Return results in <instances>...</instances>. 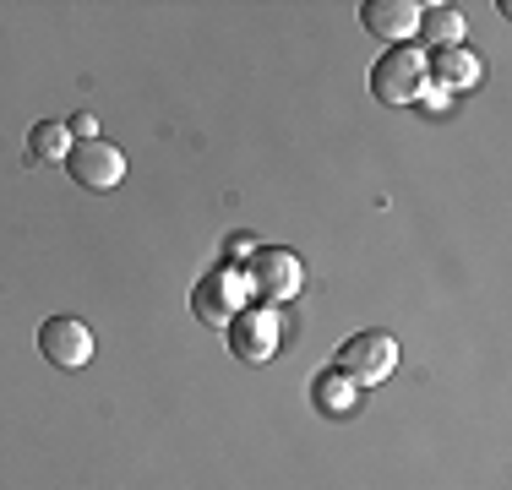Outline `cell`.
<instances>
[{
    "label": "cell",
    "mask_w": 512,
    "mask_h": 490,
    "mask_svg": "<svg viewBox=\"0 0 512 490\" xmlns=\"http://www.w3.org/2000/svg\"><path fill=\"white\" fill-rule=\"evenodd\" d=\"M28 153L33 158H44V164H66V153H71V131H66V120H39V126L28 131Z\"/></svg>",
    "instance_id": "obj_12"
},
{
    "label": "cell",
    "mask_w": 512,
    "mask_h": 490,
    "mask_svg": "<svg viewBox=\"0 0 512 490\" xmlns=\"http://www.w3.org/2000/svg\"><path fill=\"white\" fill-rule=\"evenodd\" d=\"M420 0H365L360 6V22L371 39H382L387 49H398L409 33H420Z\"/></svg>",
    "instance_id": "obj_8"
},
{
    "label": "cell",
    "mask_w": 512,
    "mask_h": 490,
    "mask_svg": "<svg viewBox=\"0 0 512 490\" xmlns=\"http://www.w3.org/2000/svg\"><path fill=\"white\" fill-rule=\"evenodd\" d=\"M333 371H344L355 387H376L387 382V376L398 371V338L393 333H355L338 343V365Z\"/></svg>",
    "instance_id": "obj_4"
},
{
    "label": "cell",
    "mask_w": 512,
    "mask_h": 490,
    "mask_svg": "<svg viewBox=\"0 0 512 490\" xmlns=\"http://www.w3.org/2000/svg\"><path fill=\"white\" fill-rule=\"evenodd\" d=\"M66 169H71V180H77V186H88V191H115L120 180H126V153H120L115 142H104V137L71 142Z\"/></svg>",
    "instance_id": "obj_6"
},
{
    "label": "cell",
    "mask_w": 512,
    "mask_h": 490,
    "mask_svg": "<svg viewBox=\"0 0 512 490\" xmlns=\"http://www.w3.org/2000/svg\"><path fill=\"white\" fill-rule=\"evenodd\" d=\"M246 284L251 294H262V305H284L295 300L300 284H306V262H300L295 251H284V245H256L251 262H246Z\"/></svg>",
    "instance_id": "obj_3"
},
{
    "label": "cell",
    "mask_w": 512,
    "mask_h": 490,
    "mask_svg": "<svg viewBox=\"0 0 512 490\" xmlns=\"http://www.w3.org/2000/svg\"><path fill=\"white\" fill-rule=\"evenodd\" d=\"M246 305H251V284H246V267H235V262L202 273V284L191 289V316L202 327H229Z\"/></svg>",
    "instance_id": "obj_1"
},
{
    "label": "cell",
    "mask_w": 512,
    "mask_h": 490,
    "mask_svg": "<svg viewBox=\"0 0 512 490\" xmlns=\"http://www.w3.org/2000/svg\"><path fill=\"white\" fill-rule=\"evenodd\" d=\"M420 33L431 39V49H458L463 44V11L458 6H425Z\"/></svg>",
    "instance_id": "obj_10"
},
{
    "label": "cell",
    "mask_w": 512,
    "mask_h": 490,
    "mask_svg": "<svg viewBox=\"0 0 512 490\" xmlns=\"http://www.w3.org/2000/svg\"><path fill=\"white\" fill-rule=\"evenodd\" d=\"M39 349L50 365H60V371H82V365L93 360V333L77 316H50V322L39 327Z\"/></svg>",
    "instance_id": "obj_7"
},
{
    "label": "cell",
    "mask_w": 512,
    "mask_h": 490,
    "mask_svg": "<svg viewBox=\"0 0 512 490\" xmlns=\"http://www.w3.org/2000/svg\"><path fill=\"white\" fill-rule=\"evenodd\" d=\"M425 66H431V82L442 93H463V88H480V77H485V66H480V55H469V49H436V55H425Z\"/></svg>",
    "instance_id": "obj_9"
},
{
    "label": "cell",
    "mask_w": 512,
    "mask_h": 490,
    "mask_svg": "<svg viewBox=\"0 0 512 490\" xmlns=\"http://www.w3.org/2000/svg\"><path fill=\"white\" fill-rule=\"evenodd\" d=\"M66 131H71L77 142H93V137H99V120H93L88 109H82V115H71V120H66Z\"/></svg>",
    "instance_id": "obj_13"
},
{
    "label": "cell",
    "mask_w": 512,
    "mask_h": 490,
    "mask_svg": "<svg viewBox=\"0 0 512 490\" xmlns=\"http://www.w3.org/2000/svg\"><path fill=\"white\" fill-rule=\"evenodd\" d=\"M224 338H229V354H235V360L267 365L278 354V343H284V316H278L273 305H246V311L224 327Z\"/></svg>",
    "instance_id": "obj_5"
},
{
    "label": "cell",
    "mask_w": 512,
    "mask_h": 490,
    "mask_svg": "<svg viewBox=\"0 0 512 490\" xmlns=\"http://www.w3.org/2000/svg\"><path fill=\"white\" fill-rule=\"evenodd\" d=\"M431 88V66H425V49H387L382 60L371 66V93L382 104H420V93Z\"/></svg>",
    "instance_id": "obj_2"
},
{
    "label": "cell",
    "mask_w": 512,
    "mask_h": 490,
    "mask_svg": "<svg viewBox=\"0 0 512 490\" xmlns=\"http://www.w3.org/2000/svg\"><path fill=\"white\" fill-rule=\"evenodd\" d=\"M316 409H322V414H349V409H355V403H360V387L355 382H349V376L344 371H327V376H316Z\"/></svg>",
    "instance_id": "obj_11"
},
{
    "label": "cell",
    "mask_w": 512,
    "mask_h": 490,
    "mask_svg": "<svg viewBox=\"0 0 512 490\" xmlns=\"http://www.w3.org/2000/svg\"><path fill=\"white\" fill-rule=\"evenodd\" d=\"M251 251H256L251 240H229V256H235V262H251Z\"/></svg>",
    "instance_id": "obj_14"
}]
</instances>
